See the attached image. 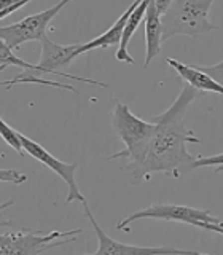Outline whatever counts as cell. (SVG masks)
Instances as JSON below:
<instances>
[{
    "mask_svg": "<svg viewBox=\"0 0 223 255\" xmlns=\"http://www.w3.org/2000/svg\"><path fill=\"white\" fill-rule=\"evenodd\" d=\"M199 93L201 91L188 83L183 85L171 107L161 115L153 117L151 122L156 123V131L142 163L129 174L131 185H139L140 182L148 180L155 172H166L175 179L191 172V163L196 158L187 150V143H201V140L185 126V115L190 104Z\"/></svg>",
    "mask_w": 223,
    "mask_h": 255,
    "instance_id": "1",
    "label": "cell"
},
{
    "mask_svg": "<svg viewBox=\"0 0 223 255\" xmlns=\"http://www.w3.org/2000/svg\"><path fill=\"white\" fill-rule=\"evenodd\" d=\"M112 129H113L116 137L124 143V150L118 151V153H112L104 159L106 161L119 158L126 159L123 171L131 174L145 156L150 140L156 131V123L145 122V120L135 117L127 107V104L116 101L115 109L112 112Z\"/></svg>",
    "mask_w": 223,
    "mask_h": 255,
    "instance_id": "2",
    "label": "cell"
},
{
    "mask_svg": "<svg viewBox=\"0 0 223 255\" xmlns=\"http://www.w3.org/2000/svg\"><path fill=\"white\" fill-rule=\"evenodd\" d=\"M215 0H174L163 16V42L175 35L198 38L217 30L219 26L209 21V10Z\"/></svg>",
    "mask_w": 223,
    "mask_h": 255,
    "instance_id": "3",
    "label": "cell"
},
{
    "mask_svg": "<svg viewBox=\"0 0 223 255\" xmlns=\"http://www.w3.org/2000/svg\"><path fill=\"white\" fill-rule=\"evenodd\" d=\"M83 230L50 231L42 233L37 230H21L0 236V255H38L53 247L74 243Z\"/></svg>",
    "mask_w": 223,
    "mask_h": 255,
    "instance_id": "4",
    "label": "cell"
},
{
    "mask_svg": "<svg viewBox=\"0 0 223 255\" xmlns=\"http://www.w3.org/2000/svg\"><path fill=\"white\" fill-rule=\"evenodd\" d=\"M82 45L83 43H72V45H58L54 43L53 40L48 38V35L42 40V56H40L38 64H35L34 69H27L26 72L32 75H56V77H64V78H72V80H78L82 83H90L96 86H102L107 88L106 83L102 82H96V80L90 78H83V77H75L62 72V69L69 67L72 61L78 58L82 53Z\"/></svg>",
    "mask_w": 223,
    "mask_h": 255,
    "instance_id": "5",
    "label": "cell"
},
{
    "mask_svg": "<svg viewBox=\"0 0 223 255\" xmlns=\"http://www.w3.org/2000/svg\"><path fill=\"white\" fill-rule=\"evenodd\" d=\"M72 0H61L59 3L53 5L51 8L37 13V14H30L22 18L21 21L10 24V26H3L0 29V40L5 42L13 50H18V48L27 42H42L46 37V30L50 22L58 13L66 5H69Z\"/></svg>",
    "mask_w": 223,
    "mask_h": 255,
    "instance_id": "6",
    "label": "cell"
},
{
    "mask_svg": "<svg viewBox=\"0 0 223 255\" xmlns=\"http://www.w3.org/2000/svg\"><path fill=\"white\" fill-rule=\"evenodd\" d=\"M139 219H156V220H166V222H180V223H188V225L196 227L198 222H212L217 223L219 219H215L211 215L209 211L203 209H195L190 206H182V204H151L142 211H137L131 214L129 217L123 219L116 225V230L124 231V228L129 227V223L139 220Z\"/></svg>",
    "mask_w": 223,
    "mask_h": 255,
    "instance_id": "7",
    "label": "cell"
},
{
    "mask_svg": "<svg viewBox=\"0 0 223 255\" xmlns=\"http://www.w3.org/2000/svg\"><path fill=\"white\" fill-rule=\"evenodd\" d=\"M83 204V211L85 215L90 219L93 230L96 236H98V249L93 252V255H163V254H171V255H198L199 252L196 251H183L179 249V247H174V246H166V247H140V246H132V244H124V243H119L112 239L106 231H104L98 220L94 219V215L90 209V204L86 201L82 203Z\"/></svg>",
    "mask_w": 223,
    "mask_h": 255,
    "instance_id": "8",
    "label": "cell"
},
{
    "mask_svg": "<svg viewBox=\"0 0 223 255\" xmlns=\"http://www.w3.org/2000/svg\"><path fill=\"white\" fill-rule=\"evenodd\" d=\"M19 135H21V140H22V145H24V150H26V153H29L32 158H35L38 163H42L45 167H48V169H51L56 175H59V177L67 183L69 193L66 198V204H70L72 201H80V203L86 201L85 196L82 195V191H80V187H78L77 179H75V172L78 169L77 163H74V164L64 163V161H61V159L54 158L50 151H48L43 145H40L38 142L26 137V135L21 134V132H19Z\"/></svg>",
    "mask_w": 223,
    "mask_h": 255,
    "instance_id": "9",
    "label": "cell"
},
{
    "mask_svg": "<svg viewBox=\"0 0 223 255\" xmlns=\"http://www.w3.org/2000/svg\"><path fill=\"white\" fill-rule=\"evenodd\" d=\"M166 62L177 72L179 77L183 80L185 83H188L190 86L196 88L198 91L201 93H219L223 96V83L217 82L212 75L207 74L206 70H203L201 67H198L196 64H183L179 62L177 59L167 58Z\"/></svg>",
    "mask_w": 223,
    "mask_h": 255,
    "instance_id": "10",
    "label": "cell"
},
{
    "mask_svg": "<svg viewBox=\"0 0 223 255\" xmlns=\"http://www.w3.org/2000/svg\"><path fill=\"white\" fill-rule=\"evenodd\" d=\"M161 13L158 11L155 5V0H150L147 13H145V64L143 67H148L151 61L161 53V45H163V22H161Z\"/></svg>",
    "mask_w": 223,
    "mask_h": 255,
    "instance_id": "11",
    "label": "cell"
},
{
    "mask_svg": "<svg viewBox=\"0 0 223 255\" xmlns=\"http://www.w3.org/2000/svg\"><path fill=\"white\" fill-rule=\"evenodd\" d=\"M142 0H134V2L127 6V10L119 16V18L112 24V27L107 29L104 32L102 35L93 38L91 42H86L82 45V53H88V51H93V50H98V48H109V46H113V45H119L121 42V37H123V32H124V27H126V22L129 19L131 13L135 10V6H137Z\"/></svg>",
    "mask_w": 223,
    "mask_h": 255,
    "instance_id": "12",
    "label": "cell"
},
{
    "mask_svg": "<svg viewBox=\"0 0 223 255\" xmlns=\"http://www.w3.org/2000/svg\"><path fill=\"white\" fill-rule=\"evenodd\" d=\"M150 0H142V2L135 6V10L131 13L129 19L126 22V27L123 32V37H121V42L118 45V51L115 54L116 61L119 62H127V64H134L132 56L127 51V45H129L131 38L134 35V32L137 30V27L140 26V22L145 19V13H147V8H148Z\"/></svg>",
    "mask_w": 223,
    "mask_h": 255,
    "instance_id": "13",
    "label": "cell"
},
{
    "mask_svg": "<svg viewBox=\"0 0 223 255\" xmlns=\"http://www.w3.org/2000/svg\"><path fill=\"white\" fill-rule=\"evenodd\" d=\"M18 83H35V85H46V86H54V88H61V90H69L72 93H77L80 94L74 86L72 85H66V83H59V82H53V80H46V78H42V77H38V75H32L29 74V72L26 70H22L21 74L16 75L13 80H5V82H2V85L5 88H10L13 85H18Z\"/></svg>",
    "mask_w": 223,
    "mask_h": 255,
    "instance_id": "14",
    "label": "cell"
},
{
    "mask_svg": "<svg viewBox=\"0 0 223 255\" xmlns=\"http://www.w3.org/2000/svg\"><path fill=\"white\" fill-rule=\"evenodd\" d=\"M0 132H2V139L8 143V145H10L19 156H24V151H26V150H24L19 132L16 129H13V128L8 125L5 120L0 122Z\"/></svg>",
    "mask_w": 223,
    "mask_h": 255,
    "instance_id": "15",
    "label": "cell"
},
{
    "mask_svg": "<svg viewBox=\"0 0 223 255\" xmlns=\"http://www.w3.org/2000/svg\"><path fill=\"white\" fill-rule=\"evenodd\" d=\"M30 2L32 0H0V19H5L6 16L16 13L19 8Z\"/></svg>",
    "mask_w": 223,
    "mask_h": 255,
    "instance_id": "16",
    "label": "cell"
},
{
    "mask_svg": "<svg viewBox=\"0 0 223 255\" xmlns=\"http://www.w3.org/2000/svg\"><path fill=\"white\" fill-rule=\"evenodd\" d=\"M209 166H223V153L206 156V158H196L191 163V171L199 169V167H209Z\"/></svg>",
    "mask_w": 223,
    "mask_h": 255,
    "instance_id": "17",
    "label": "cell"
},
{
    "mask_svg": "<svg viewBox=\"0 0 223 255\" xmlns=\"http://www.w3.org/2000/svg\"><path fill=\"white\" fill-rule=\"evenodd\" d=\"M27 175L26 174H21L16 169H2L0 171V180L2 182H11L14 185H19V183L27 182Z\"/></svg>",
    "mask_w": 223,
    "mask_h": 255,
    "instance_id": "18",
    "label": "cell"
},
{
    "mask_svg": "<svg viewBox=\"0 0 223 255\" xmlns=\"http://www.w3.org/2000/svg\"><path fill=\"white\" fill-rule=\"evenodd\" d=\"M198 67H201L203 70H206L207 74L212 75L217 82L223 83V61L217 62V64H212V66H201V64H196Z\"/></svg>",
    "mask_w": 223,
    "mask_h": 255,
    "instance_id": "19",
    "label": "cell"
},
{
    "mask_svg": "<svg viewBox=\"0 0 223 255\" xmlns=\"http://www.w3.org/2000/svg\"><path fill=\"white\" fill-rule=\"evenodd\" d=\"M196 227H198V228H201V230L215 231V233L223 235V228H222V227H219L217 223H212V222H198V223H196Z\"/></svg>",
    "mask_w": 223,
    "mask_h": 255,
    "instance_id": "20",
    "label": "cell"
},
{
    "mask_svg": "<svg viewBox=\"0 0 223 255\" xmlns=\"http://www.w3.org/2000/svg\"><path fill=\"white\" fill-rule=\"evenodd\" d=\"M172 2H174V0H155V5L158 8V11L161 14H164L167 10H169V6L172 5Z\"/></svg>",
    "mask_w": 223,
    "mask_h": 255,
    "instance_id": "21",
    "label": "cell"
},
{
    "mask_svg": "<svg viewBox=\"0 0 223 255\" xmlns=\"http://www.w3.org/2000/svg\"><path fill=\"white\" fill-rule=\"evenodd\" d=\"M215 172H223V166H219L217 169H215Z\"/></svg>",
    "mask_w": 223,
    "mask_h": 255,
    "instance_id": "22",
    "label": "cell"
},
{
    "mask_svg": "<svg viewBox=\"0 0 223 255\" xmlns=\"http://www.w3.org/2000/svg\"><path fill=\"white\" fill-rule=\"evenodd\" d=\"M217 225H219V227H222V228H223V220H219V222H217Z\"/></svg>",
    "mask_w": 223,
    "mask_h": 255,
    "instance_id": "23",
    "label": "cell"
}]
</instances>
